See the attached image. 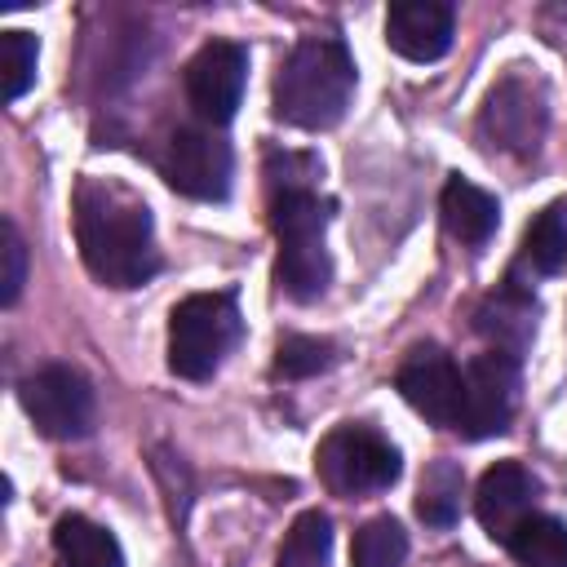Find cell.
Masks as SVG:
<instances>
[{"label": "cell", "mask_w": 567, "mask_h": 567, "mask_svg": "<svg viewBox=\"0 0 567 567\" xmlns=\"http://www.w3.org/2000/svg\"><path fill=\"white\" fill-rule=\"evenodd\" d=\"M230 146L213 128H177L164 146V177L173 190L190 199H226L230 195Z\"/></svg>", "instance_id": "obj_9"}, {"label": "cell", "mask_w": 567, "mask_h": 567, "mask_svg": "<svg viewBox=\"0 0 567 567\" xmlns=\"http://www.w3.org/2000/svg\"><path fill=\"white\" fill-rule=\"evenodd\" d=\"M275 567H332V523L319 509L297 514V523L288 527Z\"/></svg>", "instance_id": "obj_20"}, {"label": "cell", "mask_w": 567, "mask_h": 567, "mask_svg": "<svg viewBox=\"0 0 567 567\" xmlns=\"http://www.w3.org/2000/svg\"><path fill=\"white\" fill-rule=\"evenodd\" d=\"M518 266H527L532 275H558L567 266V208L549 204L523 235V252Z\"/></svg>", "instance_id": "obj_18"}, {"label": "cell", "mask_w": 567, "mask_h": 567, "mask_svg": "<svg viewBox=\"0 0 567 567\" xmlns=\"http://www.w3.org/2000/svg\"><path fill=\"white\" fill-rule=\"evenodd\" d=\"M319 478L328 492L337 496H372L394 487L399 478V452L390 447L385 434H377L372 425H337L319 452H315Z\"/></svg>", "instance_id": "obj_5"}, {"label": "cell", "mask_w": 567, "mask_h": 567, "mask_svg": "<svg viewBox=\"0 0 567 567\" xmlns=\"http://www.w3.org/2000/svg\"><path fill=\"white\" fill-rule=\"evenodd\" d=\"M478 332L492 341V350L518 359V350H523L527 337H532V297L509 279L496 297H487V301L478 306Z\"/></svg>", "instance_id": "obj_16"}, {"label": "cell", "mask_w": 567, "mask_h": 567, "mask_svg": "<svg viewBox=\"0 0 567 567\" xmlns=\"http://www.w3.org/2000/svg\"><path fill=\"white\" fill-rule=\"evenodd\" d=\"M505 549L518 567H567V523L549 514H527L509 532Z\"/></svg>", "instance_id": "obj_17"}, {"label": "cell", "mask_w": 567, "mask_h": 567, "mask_svg": "<svg viewBox=\"0 0 567 567\" xmlns=\"http://www.w3.org/2000/svg\"><path fill=\"white\" fill-rule=\"evenodd\" d=\"M536 478L518 465V461H496L483 478H478V492H474V514H478V523H483V532L492 536V540H509V532L527 518V514H536L532 505H536Z\"/></svg>", "instance_id": "obj_13"}, {"label": "cell", "mask_w": 567, "mask_h": 567, "mask_svg": "<svg viewBox=\"0 0 567 567\" xmlns=\"http://www.w3.org/2000/svg\"><path fill=\"white\" fill-rule=\"evenodd\" d=\"M266 177H270V226L279 239L275 279L292 301H315L332 279V261L323 244L328 204L310 186L315 164L301 155H284V159L275 155Z\"/></svg>", "instance_id": "obj_2"}, {"label": "cell", "mask_w": 567, "mask_h": 567, "mask_svg": "<svg viewBox=\"0 0 567 567\" xmlns=\"http://www.w3.org/2000/svg\"><path fill=\"white\" fill-rule=\"evenodd\" d=\"M75 244L93 279L106 288H137L159 270L151 208L115 182H80L75 190Z\"/></svg>", "instance_id": "obj_1"}, {"label": "cell", "mask_w": 567, "mask_h": 567, "mask_svg": "<svg viewBox=\"0 0 567 567\" xmlns=\"http://www.w3.org/2000/svg\"><path fill=\"white\" fill-rule=\"evenodd\" d=\"M399 394L408 399L412 412H421L434 425H452L456 408H461V368L452 363L447 350L439 346H416L394 377Z\"/></svg>", "instance_id": "obj_10"}, {"label": "cell", "mask_w": 567, "mask_h": 567, "mask_svg": "<svg viewBox=\"0 0 567 567\" xmlns=\"http://www.w3.org/2000/svg\"><path fill=\"white\" fill-rule=\"evenodd\" d=\"M239 332L244 319L230 292H190L168 315V368L186 381H204L221 368Z\"/></svg>", "instance_id": "obj_4"}, {"label": "cell", "mask_w": 567, "mask_h": 567, "mask_svg": "<svg viewBox=\"0 0 567 567\" xmlns=\"http://www.w3.org/2000/svg\"><path fill=\"white\" fill-rule=\"evenodd\" d=\"M354 97V58L337 35H306L275 75V115L292 128H332Z\"/></svg>", "instance_id": "obj_3"}, {"label": "cell", "mask_w": 567, "mask_h": 567, "mask_svg": "<svg viewBox=\"0 0 567 567\" xmlns=\"http://www.w3.org/2000/svg\"><path fill=\"white\" fill-rule=\"evenodd\" d=\"M456 13L439 0H399L385 13V44L408 62H439L452 49Z\"/></svg>", "instance_id": "obj_12"}, {"label": "cell", "mask_w": 567, "mask_h": 567, "mask_svg": "<svg viewBox=\"0 0 567 567\" xmlns=\"http://www.w3.org/2000/svg\"><path fill=\"white\" fill-rule=\"evenodd\" d=\"M53 558H58V567H124L120 540L106 527H97L93 518H84V514L58 518Z\"/></svg>", "instance_id": "obj_15"}, {"label": "cell", "mask_w": 567, "mask_h": 567, "mask_svg": "<svg viewBox=\"0 0 567 567\" xmlns=\"http://www.w3.org/2000/svg\"><path fill=\"white\" fill-rule=\"evenodd\" d=\"M461 492H465V474L456 461H434L421 474V492H416V518L430 527H452L461 514Z\"/></svg>", "instance_id": "obj_19"}, {"label": "cell", "mask_w": 567, "mask_h": 567, "mask_svg": "<svg viewBox=\"0 0 567 567\" xmlns=\"http://www.w3.org/2000/svg\"><path fill=\"white\" fill-rule=\"evenodd\" d=\"M332 363H337V346L323 341V337H301V332H292V337H284V341L275 346V377H288V381L315 377V372H323V368H332Z\"/></svg>", "instance_id": "obj_22"}, {"label": "cell", "mask_w": 567, "mask_h": 567, "mask_svg": "<svg viewBox=\"0 0 567 567\" xmlns=\"http://www.w3.org/2000/svg\"><path fill=\"white\" fill-rule=\"evenodd\" d=\"M35 58H40L35 35H27V31H4L0 35V84H4V102H18L31 89Z\"/></svg>", "instance_id": "obj_23"}, {"label": "cell", "mask_w": 567, "mask_h": 567, "mask_svg": "<svg viewBox=\"0 0 567 567\" xmlns=\"http://www.w3.org/2000/svg\"><path fill=\"white\" fill-rule=\"evenodd\" d=\"M518 399V359L487 350L461 368V408L452 430L465 439H492L509 425Z\"/></svg>", "instance_id": "obj_6"}, {"label": "cell", "mask_w": 567, "mask_h": 567, "mask_svg": "<svg viewBox=\"0 0 567 567\" xmlns=\"http://www.w3.org/2000/svg\"><path fill=\"white\" fill-rule=\"evenodd\" d=\"M478 133L496 151L527 155V151H536V142L545 133V102L532 97V84L527 80L509 75L505 84L492 89V97L483 106V120H478Z\"/></svg>", "instance_id": "obj_11"}, {"label": "cell", "mask_w": 567, "mask_h": 567, "mask_svg": "<svg viewBox=\"0 0 567 567\" xmlns=\"http://www.w3.org/2000/svg\"><path fill=\"white\" fill-rule=\"evenodd\" d=\"M350 558L354 567H403L408 558V536L394 518H372L354 532V545H350Z\"/></svg>", "instance_id": "obj_21"}, {"label": "cell", "mask_w": 567, "mask_h": 567, "mask_svg": "<svg viewBox=\"0 0 567 567\" xmlns=\"http://www.w3.org/2000/svg\"><path fill=\"white\" fill-rule=\"evenodd\" d=\"M439 213H443L447 235H452V239H461V244H470V248L487 244V239L496 235V221H501L496 199H492L483 186L465 182V177H452V182L443 186Z\"/></svg>", "instance_id": "obj_14"}, {"label": "cell", "mask_w": 567, "mask_h": 567, "mask_svg": "<svg viewBox=\"0 0 567 567\" xmlns=\"http://www.w3.org/2000/svg\"><path fill=\"white\" fill-rule=\"evenodd\" d=\"M248 80V49L235 40H208L186 62V102L204 124H226L244 97Z\"/></svg>", "instance_id": "obj_8"}, {"label": "cell", "mask_w": 567, "mask_h": 567, "mask_svg": "<svg viewBox=\"0 0 567 567\" xmlns=\"http://www.w3.org/2000/svg\"><path fill=\"white\" fill-rule=\"evenodd\" d=\"M0 257H4V270H0V301L13 306L18 292H22V284H27V244H22V235H18L13 221H4V248H0Z\"/></svg>", "instance_id": "obj_24"}, {"label": "cell", "mask_w": 567, "mask_h": 567, "mask_svg": "<svg viewBox=\"0 0 567 567\" xmlns=\"http://www.w3.org/2000/svg\"><path fill=\"white\" fill-rule=\"evenodd\" d=\"M22 412L44 439H84L93 430V390L66 363H44L18 385Z\"/></svg>", "instance_id": "obj_7"}]
</instances>
